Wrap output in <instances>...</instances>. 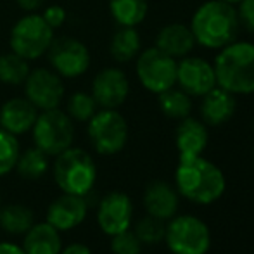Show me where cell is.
Listing matches in <instances>:
<instances>
[{
    "instance_id": "cell-10",
    "label": "cell",
    "mask_w": 254,
    "mask_h": 254,
    "mask_svg": "<svg viewBox=\"0 0 254 254\" xmlns=\"http://www.w3.org/2000/svg\"><path fill=\"white\" fill-rule=\"evenodd\" d=\"M51 69L61 78H80L90 67V51L81 40L74 37H54L47 51Z\"/></svg>"
},
{
    "instance_id": "cell-7",
    "label": "cell",
    "mask_w": 254,
    "mask_h": 254,
    "mask_svg": "<svg viewBox=\"0 0 254 254\" xmlns=\"http://www.w3.org/2000/svg\"><path fill=\"white\" fill-rule=\"evenodd\" d=\"M92 147L101 156H114L127 147L128 123L118 109H99L87 121Z\"/></svg>"
},
{
    "instance_id": "cell-32",
    "label": "cell",
    "mask_w": 254,
    "mask_h": 254,
    "mask_svg": "<svg viewBox=\"0 0 254 254\" xmlns=\"http://www.w3.org/2000/svg\"><path fill=\"white\" fill-rule=\"evenodd\" d=\"M235 10H237L241 28L254 35V0H241L235 5Z\"/></svg>"
},
{
    "instance_id": "cell-35",
    "label": "cell",
    "mask_w": 254,
    "mask_h": 254,
    "mask_svg": "<svg viewBox=\"0 0 254 254\" xmlns=\"http://www.w3.org/2000/svg\"><path fill=\"white\" fill-rule=\"evenodd\" d=\"M59 254H92V251L87 244H83V242H73V244L61 249Z\"/></svg>"
},
{
    "instance_id": "cell-33",
    "label": "cell",
    "mask_w": 254,
    "mask_h": 254,
    "mask_svg": "<svg viewBox=\"0 0 254 254\" xmlns=\"http://www.w3.org/2000/svg\"><path fill=\"white\" fill-rule=\"evenodd\" d=\"M42 17L45 19V23L52 28L54 31L57 28H61L64 23H66V10H64L63 5H57V3H52V5H44V10H42Z\"/></svg>"
},
{
    "instance_id": "cell-3",
    "label": "cell",
    "mask_w": 254,
    "mask_h": 254,
    "mask_svg": "<svg viewBox=\"0 0 254 254\" xmlns=\"http://www.w3.org/2000/svg\"><path fill=\"white\" fill-rule=\"evenodd\" d=\"M218 87L237 95L254 94V44L234 40L220 49L213 61Z\"/></svg>"
},
{
    "instance_id": "cell-22",
    "label": "cell",
    "mask_w": 254,
    "mask_h": 254,
    "mask_svg": "<svg viewBox=\"0 0 254 254\" xmlns=\"http://www.w3.org/2000/svg\"><path fill=\"white\" fill-rule=\"evenodd\" d=\"M142 51V37L135 26H118L109 42V54L116 63L125 64L137 59Z\"/></svg>"
},
{
    "instance_id": "cell-28",
    "label": "cell",
    "mask_w": 254,
    "mask_h": 254,
    "mask_svg": "<svg viewBox=\"0 0 254 254\" xmlns=\"http://www.w3.org/2000/svg\"><path fill=\"white\" fill-rule=\"evenodd\" d=\"M99 111V106L90 92H74L67 97L66 113L73 121L78 123H87L92 116Z\"/></svg>"
},
{
    "instance_id": "cell-26",
    "label": "cell",
    "mask_w": 254,
    "mask_h": 254,
    "mask_svg": "<svg viewBox=\"0 0 254 254\" xmlns=\"http://www.w3.org/2000/svg\"><path fill=\"white\" fill-rule=\"evenodd\" d=\"M157 104L159 109L164 116L171 118V120H184V118L190 116L192 111V97L185 94L182 88L171 87L170 90L163 92L157 95Z\"/></svg>"
},
{
    "instance_id": "cell-21",
    "label": "cell",
    "mask_w": 254,
    "mask_h": 254,
    "mask_svg": "<svg viewBox=\"0 0 254 254\" xmlns=\"http://www.w3.org/2000/svg\"><path fill=\"white\" fill-rule=\"evenodd\" d=\"M21 248L24 254H59L63 249L61 232L47 221L33 223V227L23 235Z\"/></svg>"
},
{
    "instance_id": "cell-5",
    "label": "cell",
    "mask_w": 254,
    "mask_h": 254,
    "mask_svg": "<svg viewBox=\"0 0 254 254\" xmlns=\"http://www.w3.org/2000/svg\"><path fill=\"white\" fill-rule=\"evenodd\" d=\"M54 37L56 31L45 23L40 12H26L10 28L9 49L31 63L47 54Z\"/></svg>"
},
{
    "instance_id": "cell-15",
    "label": "cell",
    "mask_w": 254,
    "mask_h": 254,
    "mask_svg": "<svg viewBox=\"0 0 254 254\" xmlns=\"http://www.w3.org/2000/svg\"><path fill=\"white\" fill-rule=\"evenodd\" d=\"M88 214V199L83 195L61 194L49 204L45 221L59 232H69L80 227Z\"/></svg>"
},
{
    "instance_id": "cell-39",
    "label": "cell",
    "mask_w": 254,
    "mask_h": 254,
    "mask_svg": "<svg viewBox=\"0 0 254 254\" xmlns=\"http://www.w3.org/2000/svg\"><path fill=\"white\" fill-rule=\"evenodd\" d=\"M253 161H254V152H253Z\"/></svg>"
},
{
    "instance_id": "cell-17",
    "label": "cell",
    "mask_w": 254,
    "mask_h": 254,
    "mask_svg": "<svg viewBox=\"0 0 254 254\" xmlns=\"http://www.w3.org/2000/svg\"><path fill=\"white\" fill-rule=\"evenodd\" d=\"M180 194L171 184L163 180H156L145 187L144 190V207L147 214L168 221L177 214Z\"/></svg>"
},
{
    "instance_id": "cell-14",
    "label": "cell",
    "mask_w": 254,
    "mask_h": 254,
    "mask_svg": "<svg viewBox=\"0 0 254 254\" xmlns=\"http://www.w3.org/2000/svg\"><path fill=\"white\" fill-rule=\"evenodd\" d=\"M97 225L102 234L113 235L128 230L133 221V202L123 192H109L99 201Z\"/></svg>"
},
{
    "instance_id": "cell-9",
    "label": "cell",
    "mask_w": 254,
    "mask_h": 254,
    "mask_svg": "<svg viewBox=\"0 0 254 254\" xmlns=\"http://www.w3.org/2000/svg\"><path fill=\"white\" fill-rule=\"evenodd\" d=\"M135 73L145 90L159 95L177 85V59L157 47H149L135 59Z\"/></svg>"
},
{
    "instance_id": "cell-23",
    "label": "cell",
    "mask_w": 254,
    "mask_h": 254,
    "mask_svg": "<svg viewBox=\"0 0 254 254\" xmlns=\"http://www.w3.org/2000/svg\"><path fill=\"white\" fill-rule=\"evenodd\" d=\"M35 223V213L24 204L0 206V228L9 235H24Z\"/></svg>"
},
{
    "instance_id": "cell-8",
    "label": "cell",
    "mask_w": 254,
    "mask_h": 254,
    "mask_svg": "<svg viewBox=\"0 0 254 254\" xmlns=\"http://www.w3.org/2000/svg\"><path fill=\"white\" fill-rule=\"evenodd\" d=\"M164 241L173 254H206L211 248V232L194 214H175L168 220Z\"/></svg>"
},
{
    "instance_id": "cell-37",
    "label": "cell",
    "mask_w": 254,
    "mask_h": 254,
    "mask_svg": "<svg viewBox=\"0 0 254 254\" xmlns=\"http://www.w3.org/2000/svg\"><path fill=\"white\" fill-rule=\"evenodd\" d=\"M221 2H227V3H230V5H237L241 0H221Z\"/></svg>"
},
{
    "instance_id": "cell-6",
    "label": "cell",
    "mask_w": 254,
    "mask_h": 254,
    "mask_svg": "<svg viewBox=\"0 0 254 254\" xmlns=\"http://www.w3.org/2000/svg\"><path fill=\"white\" fill-rule=\"evenodd\" d=\"M31 137L35 147L49 157H56L73 145L74 121L67 116L66 111H61L59 107L40 111L31 128Z\"/></svg>"
},
{
    "instance_id": "cell-20",
    "label": "cell",
    "mask_w": 254,
    "mask_h": 254,
    "mask_svg": "<svg viewBox=\"0 0 254 254\" xmlns=\"http://www.w3.org/2000/svg\"><path fill=\"white\" fill-rule=\"evenodd\" d=\"M195 38L192 35V30L189 24L184 23H170L164 24L156 35L154 47L168 54L173 59H182V57L192 54L195 49Z\"/></svg>"
},
{
    "instance_id": "cell-27",
    "label": "cell",
    "mask_w": 254,
    "mask_h": 254,
    "mask_svg": "<svg viewBox=\"0 0 254 254\" xmlns=\"http://www.w3.org/2000/svg\"><path fill=\"white\" fill-rule=\"evenodd\" d=\"M30 73V63L12 51L0 54V83L19 87Z\"/></svg>"
},
{
    "instance_id": "cell-34",
    "label": "cell",
    "mask_w": 254,
    "mask_h": 254,
    "mask_svg": "<svg viewBox=\"0 0 254 254\" xmlns=\"http://www.w3.org/2000/svg\"><path fill=\"white\" fill-rule=\"evenodd\" d=\"M47 0H16L17 7L24 12H38L40 9H44Z\"/></svg>"
},
{
    "instance_id": "cell-13",
    "label": "cell",
    "mask_w": 254,
    "mask_h": 254,
    "mask_svg": "<svg viewBox=\"0 0 254 254\" xmlns=\"http://www.w3.org/2000/svg\"><path fill=\"white\" fill-rule=\"evenodd\" d=\"M90 94L99 109H118L130 95V80L120 67H104L95 74Z\"/></svg>"
},
{
    "instance_id": "cell-12",
    "label": "cell",
    "mask_w": 254,
    "mask_h": 254,
    "mask_svg": "<svg viewBox=\"0 0 254 254\" xmlns=\"http://www.w3.org/2000/svg\"><path fill=\"white\" fill-rule=\"evenodd\" d=\"M177 85L192 99H201L218 85L213 63L202 59V57L190 56V54L178 59Z\"/></svg>"
},
{
    "instance_id": "cell-2",
    "label": "cell",
    "mask_w": 254,
    "mask_h": 254,
    "mask_svg": "<svg viewBox=\"0 0 254 254\" xmlns=\"http://www.w3.org/2000/svg\"><path fill=\"white\" fill-rule=\"evenodd\" d=\"M190 30L195 44L207 51H220L225 45L237 40L239 24L235 5L221 0H207L201 3L192 14Z\"/></svg>"
},
{
    "instance_id": "cell-24",
    "label": "cell",
    "mask_w": 254,
    "mask_h": 254,
    "mask_svg": "<svg viewBox=\"0 0 254 254\" xmlns=\"http://www.w3.org/2000/svg\"><path fill=\"white\" fill-rule=\"evenodd\" d=\"M109 12L118 26L137 28L149 12V0H109Z\"/></svg>"
},
{
    "instance_id": "cell-38",
    "label": "cell",
    "mask_w": 254,
    "mask_h": 254,
    "mask_svg": "<svg viewBox=\"0 0 254 254\" xmlns=\"http://www.w3.org/2000/svg\"><path fill=\"white\" fill-rule=\"evenodd\" d=\"M0 206H2V194H0Z\"/></svg>"
},
{
    "instance_id": "cell-4",
    "label": "cell",
    "mask_w": 254,
    "mask_h": 254,
    "mask_svg": "<svg viewBox=\"0 0 254 254\" xmlns=\"http://www.w3.org/2000/svg\"><path fill=\"white\" fill-rule=\"evenodd\" d=\"M52 177L63 194L87 197L97 182V164L85 149L71 145L54 157Z\"/></svg>"
},
{
    "instance_id": "cell-30",
    "label": "cell",
    "mask_w": 254,
    "mask_h": 254,
    "mask_svg": "<svg viewBox=\"0 0 254 254\" xmlns=\"http://www.w3.org/2000/svg\"><path fill=\"white\" fill-rule=\"evenodd\" d=\"M133 232L142 244L156 246V244H159L161 241H164L166 225H164V221L159 220V218H154L151 214H147V216L140 218V220L135 223Z\"/></svg>"
},
{
    "instance_id": "cell-19",
    "label": "cell",
    "mask_w": 254,
    "mask_h": 254,
    "mask_svg": "<svg viewBox=\"0 0 254 254\" xmlns=\"http://www.w3.org/2000/svg\"><path fill=\"white\" fill-rule=\"evenodd\" d=\"M209 133L207 125L202 120L187 116L180 120L175 131V145H177L178 157H192L201 156L206 151Z\"/></svg>"
},
{
    "instance_id": "cell-25",
    "label": "cell",
    "mask_w": 254,
    "mask_h": 254,
    "mask_svg": "<svg viewBox=\"0 0 254 254\" xmlns=\"http://www.w3.org/2000/svg\"><path fill=\"white\" fill-rule=\"evenodd\" d=\"M49 168H51L49 156L33 145V147L26 149V151L19 152L14 170L24 180H38V178H42L47 173Z\"/></svg>"
},
{
    "instance_id": "cell-16",
    "label": "cell",
    "mask_w": 254,
    "mask_h": 254,
    "mask_svg": "<svg viewBox=\"0 0 254 254\" xmlns=\"http://www.w3.org/2000/svg\"><path fill=\"white\" fill-rule=\"evenodd\" d=\"M40 111L26 97H12L0 107V128L14 137L31 131Z\"/></svg>"
},
{
    "instance_id": "cell-18",
    "label": "cell",
    "mask_w": 254,
    "mask_h": 254,
    "mask_svg": "<svg viewBox=\"0 0 254 254\" xmlns=\"http://www.w3.org/2000/svg\"><path fill=\"white\" fill-rule=\"evenodd\" d=\"M235 109H237L235 95L218 85L206 95H202L201 106H199L201 120L207 127H221V125L228 123L234 118Z\"/></svg>"
},
{
    "instance_id": "cell-29",
    "label": "cell",
    "mask_w": 254,
    "mask_h": 254,
    "mask_svg": "<svg viewBox=\"0 0 254 254\" xmlns=\"http://www.w3.org/2000/svg\"><path fill=\"white\" fill-rule=\"evenodd\" d=\"M21 147L17 137L0 128V178L12 173L16 168Z\"/></svg>"
},
{
    "instance_id": "cell-36",
    "label": "cell",
    "mask_w": 254,
    "mask_h": 254,
    "mask_svg": "<svg viewBox=\"0 0 254 254\" xmlns=\"http://www.w3.org/2000/svg\"><path fill=\"white\" fill-rule=\"evenodd\" d=\"M0 254H24V251L14 242H0Z\"/></svg>"
},
{
    "instance_id": "cell-31",
    "label": "cell",
    "mask_w": 254,
    "mask_h": 254,
    "mask_svg": "<svg viewBox=\"0 0 254 254\" xmlns=\"http://www.w3.org/2000/svg\"><path fill=\"white\" fill-rule=\"evenodd\" d=\"M142 242L133 230H125L111 237V253L113 254H142Z\"/></svg>"
},
{
    "instance_id": "cell-1",
    "label": "cell",
    "mask_w": 254,
    "mask_h": 254,
    "mask_svg": "<svg viewBox=\"0 0 254 254\" xmlns=\"http://www.w3.org/2000/svg\"><path fill=\"white\" fill-rule=\"evenodd\" d=\"M175 189L182 197L195 204H213L227 189L225 175L213 161L202 156L178 157Z\"/></svg>"
},
{
    "instance_id": "cell-11",
    "label": "cell",
    "mask_w": 254,
    "mask_h": 254,
    "mask_svg": "<svg viewBox=\"0 0 254 254\" xmlns=\"http://www.w3.org/2000/svg\"><path fill=\"white\" fill-rule=\"evenodd\" d=\"M61 78L51 67H35L30 69L23 83L24 97L38 111H49L59 107L63 102L66 87Z\"/></svg>"
}]
</instances>
